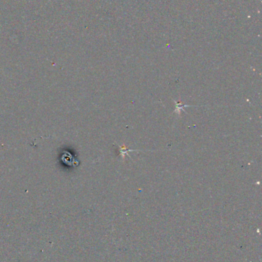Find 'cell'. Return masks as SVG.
Masks as SVG:
<instances>
[{"label":"cell","instance_id":"6da1fadb","mask_svg":"<svg viewBox=\"0 0 262 262\" xmlns=\"http://www.w3.org/2000/svg\"><path fill=\"white\" fill-rule=\"evenodd\" d=\"M175 110L174 112H177V114H178L179 115L180 114L181 111H183L184 112H185V111H184V107H191V106L188 105V104H184L182 102H181V101H179V102L175 101Z\"/></svg>","mask_w":262,"mask_h":262},{"label":"cell","instance_id":"7a4b0ae2","mask_svg":"<svg viewBox=\"0 0 262 262\" xmlns=\"http://www.w3.org/2000/svg\"><path fill=\"white\" fill-rule=\"evenodd\" d=\"M119 151H120V154H121V158H122L123 160H124V158H125V154H126V153H127V156H130L128 155V152H131V151H141V150H128V149H127L126 146H120V145H119Z\"/></svg>","mask_w":262,"mask_h":262}]
</instances>
